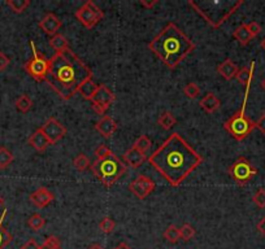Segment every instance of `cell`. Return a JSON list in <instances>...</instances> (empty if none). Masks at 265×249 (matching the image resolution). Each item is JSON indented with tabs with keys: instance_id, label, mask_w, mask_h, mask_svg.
I'll list each match as a JSON object with an SVG mask.
<instances>
[{
	"instance_id": "cell-47",
	"label": "cell",
	"mask_w": 265,
	"mask_h": 249,
	"mask_svg": "<svg viewBox=\"0 0 265 249\" xmlns=\"http://www.w3.org/2000/svg\"><path fill=\"white\" fill-rule=\"evenodd\" d=\"M260 47H262L263 50L265 51V38H264V39L262 40V42H260Z\"/></svg>"
},
{
	"instance_id": "cell-44",
	"label": "cell",
	"mask_w": 265,
	"mask_h": 249,
	"mask_svg": "<svg viewBox=\"0 0 265 249\" xmlns=\"http://www.w3.org/2000/svg\"><path fill=\"white\" fill-rule=\"evenodd\" d=\"M256 228H258V231L262 234L263 236H265V217H263L259 223L256 224Z\"/></svg>"
},
{
	"instance_id": "cell-28",
	"label": "cell",
	"mask_w": 265,
	"mask_h": 249,
	"mask_svg": "<svg viewBox=\"0 0 265 249\" xmlns=\"http://www.w3.org/2000/svg\"><path fill=\"white\" fill-rule=\"evenodd\" d=\"M134 148H136V150L139 151V152H142L143 155H146V153L148 152V151L151 150V147H152V143H151L150 138H148L147 135H140L139 138L136 139L135 143H134Z\"/></svg>"
},
{
	"instance_id": "cell-36",
	"label": "cell",
	"mask_w": 265,
	"mask_h": 249,
	"mask_svg": "<svg viewBox=\"0 0 265 249\" xmlns=\"http://www.w3.org/2000/svg\"><path fill=\"white\" fill-rule=\"evenodd\" d=\"M40 249H61L60 239L58 236L51 235L46 239V242L40 246Z\"/></svg>"
},
{
	"instance_id": "cell-23",
	"label": "cell",
	"mask_w": 265,
	"mask_h": 249,
	"mask_svg": "<svg viewBox=\"0 0 265 249\" xmlns=\"http://www.w3.org/2000/svg\"><path fill=\"white\" fill-rule=\"evenodd\" d=\"M158 122H159V124H160V126L164 128V130H170V128H173L174 126H176L177 120L172 112L165 111V112H163L162 114H160V117H159Z\"/></svg>"
},
{
	"instance_id": "cell-35",
	"label": "cell",
	"mask_w": 265,
	"mask_h": 249,
	"mask_svg": "<svg viewBox=\"0 0 265 249\" xmlns=\"http://www.w3.org/2000/svg\"><path fill=\"white\" fill-rule=\"evenodd\" d=\"M99 228H100V231L104 232V234H111L116 228V222L113 221L112 218L104 217L100 221V223H99Z\"/></svg>"
},
{
	"instance_id": "cell-18",
	"label": "cell",
	"mask_w": 265,
	"mask_h": 249,
	"mask_svg": "<svg viewBox=\"0 0 265 249\" xmlns=\"http://www.w3.org/2000/svg\"><path fill=\"white\" fill-rule=\"evenodd\" d=\"M199 105L203 111L207 113H215L216 111H219L221 107V101L213 93H208L203 99L199 101Z\"/></svg>"
},
{
	"instance_id": "cell-40",
	"label": "cell",
	"mask_w": 265,
	"mask_h": 249,
	"mask_svg": "<svg viewBox=\"0 0 265 249\" xmlns=\"http://www.w3.org/2000/svg\"><path fill=\"white\" fill-rule=\"evenodd\" d=\"M11 60H9V57L7 55L4 54V52H0V71L5 70L8 68V65H9Z\"/></svg>"
},
{
	"instance_id": "cell-27",
	"label": "cell",
	"mask_w": 265,
	"mask_h": 249,
	"mask_svg": "<svg viewBox=\"0 0 265 249\" xmlns=\"http://www.w3.org/2000/svg\"><path fill=\"white\" fill-rule=\"evenodd\" d=\"M73 165L78 171H86L87 169L91 167V162H90V158L85 155V153H79L78 156L75 157L73 160Z\"/></svg>"
},
{
	"instance_id": "cell-38",
	"label": "cell",
	"mask_w": 265,
	"mask_h": 249,
	"mask_svg": "<svg viewBox=\"0 0 265 249\" xmlns=\"http://www.w3.org/2000/svg\"><path fill=\"white\" fill-rule=\"evenodd\" d=\"M112 151L108 148L105 144H100V146L98 147L97 150H95V156H97V160H104V158H107L109 155H112Z\"/></svg>"
},
{
	"instance_id": "cell-11",
	"label": "cell",
	"mask_w": 265,
	"mask_h": 249,
	"mask_svg": "<svg viewBox=\"0 0 265 249\" xmlns=\"http://www.w3.org/2000/svg\"><path fill=\"white\" fill-rule=\"evenodd\" d=\"M130 192L135 196L136 199L143 200L155 189V183L146 175H139L135 181H132L129 185Z\"/></svg>"
},
{
	"instance_id": "cell-45",
	"label": "cell",
	"mask_w": 265,
	"mask_h": 249,
	"mask_svg": "<svg viewBox=\"0 0 265 249\" xmlns=\"http://www.w3.org/2000/svg\"><path fill=\"white\" fill-rule=\"evenodd\" d=\"M115 249H132L128 243H120Z\"/></svg>"
},
{
	"instance_id": "cell-7",
	"label": "cell",
	"mask_w": 265,
	"mask_h": 249,
	"mask_svg": "<svg viewBox=\"0 0 265 249\" xmlns=\"http://www.w3.org/2000/svg\"><path fill=\"white\" fill-rule=\"evenodd\" d=\"M30 46H32L33 50V57L29 61H26L24 68H25L26 73L30 77H33L35 81L40 82V81L46 79L47 71H48V68H50V60L46 59L39 51L36 50L35 44H34L33 40H30Z\"/></svg>"
},
{
	"instance_id": "cell-19",
	"label": "cell",
	"mask_w": 265,
	"mask_h": 249,
	"mask_svg": "<svg viewBox=\"0 0 265 249\" xmlns=\"http://www.w3.org/2000/svg\"><path fill=\"white\" fill-rule=\"evenodd\" d=\"M124 160L128 162L129 166L136 169V167H139L140 165H143V162L146 161V155H143V153L139 152L136 148L132 147V148L126 151L125 155H124Z\"/></svg>"
},
{
	"instance_id": "cell-20",
	"label": "cell",
	"mask_w": 265,
	"mask_h": 249,
	"mask_svg": "<svg viewBox=\"0 0 265 249\" xmlns=\"http://www.w3.org/2000/svg\"><path fill=\"white\" fill-rule=\"evenodd\" d=\"M254 70H255V61H252L250 66H244V68L238 70L235 78L238 79V82H239L240 85L247 86L248 83H251L252 78H254Z\"/></svg>"
},
{
	"instance_id": "cell-34",
	"label": "cell",
	"mask_w": 265,
	"mask_h": 249,
	"mask_svg": "<svg viewBox=\"0 0 265 249\" xmlns=\"http://www.w3.org/2000/svg\"><path fill=\"white\" fill-rule=\"evenodd\" d=\"M183 93H185L189 99H195V97L199 96V93H200V87L194 82L187 83V85L183 87Z\"/></svg>"
},
{
	"instance_id": "cell-46",
	"label": "cell",
	"mask_w": 265,
	"mask_h": 249,
	"mask_svg": "<svg viewBox=\"0 0 265 249\" xmlns=\"http://www.w3.org/2000/svg\"><path fill=\"white\" fill-rule=\"evenodd\" d=\"M89 249H104L100 244H93V246L90 247Z\"/></svg>"
},
{
	"instance_id": "cell-30",
	"label": "cell",
	"mask_w": 265,
	"mask_h": 249,
	"mask_svg": "<svg viewBox=\"0 0 265 249\" xmlns=\"http://www.w3.org/2000/svg\"><path fill=\"white\" fill-rule=\"evenodd\" d=\"M28 224H29V227L32 228L33 231H39L42 228L44 227V224H46V219H44L40 214L35 213L33 214L32 217L28 219Z\"/></svg>"
},
{
	"instance_id": "cell-6",
	"label": "cell",
	"mask_w": 265,
	"mask_h": 249,
	"mask_svg": "<svg viewBox=\"0 0 265 249\" xmlns=\"http://www.w3.org/2000/svg\"><path fill=\"white\" fill-rule=\"evenodd\" d=\"M250 87L251 83H248V85L246 86V93H244L243 103H242V107H240L239 111L235 112V113H234L233 116L224 124V128H225L226 131L229 132L230 135L233 136L235 140H238V142L244 140V139L247 138L251 132H252V130L255 128V122L252 121L250 117L246 116V105H247Z\"/></svg>"
},
{
	"instance_id": "cell-16",
	"label": "cell",
	"mask_w": 265,
	"mask_h": 249,
	"mask_svg": "<svg viewBox=\"0 0 265 249\" xmlns=\"http://www.w3.org/2000/svg\"><path fill=\"white\" fill-rule=\"evenodd\" d=\"M28 143L38 152H44L51 146L50 140H48V138H47L46 134L40 127L36 128L35 131L33 132L30 138L28 139Z\"/></svg>"
},
{
	"instance_id": "cell-2",
	"label": "cell",
	"mask_w": 265,
	"mask_h": 249,
	"mask_svg": "<svg viewBox=\"0 0 265 249\" xmlns=\"http://www.w3.org/2000/svg\"><path fill=\"white\" fill-rule=\"evenodd\" d=\"M89 79H93L91 69L68 48L51 57L44 82L61 99L70 100Z\"/></svg>"
},
{
	"instance_id": "cell-31",
	"label": "cell",
	"mask_w": 265,
	"mask_h": 249,
	"mask_svg": "<svg viewBox=\"0 0 265 249\" xmlns=\"http://www.w3.org/2000/svg\"><path fill=\"white\" fill-rule=\"evenodd\" d=\"M33 107V100L30 99L28 95H21V96L18 97L16 100V108H17V111H20L21 113H26V112H29Z\"/></svg>"
},
{
	"instance_id": "cell-12",
	"label": "cell",
	"mask_w": 265,
	"mask_h": 249,
	"mask_svg": "<svg viewBox=\"0 0 265 249\" xmlns=\"http://www.w3.org/2000/svg\"><path fill=\"white\" fill-rule=\"evenodd\" d=\"M40 128L43 130V132L46 134V136L48 138L51 144L58 143L59 140H61V139L65 136V134H66V128H65L64 124H60V122L54 117L48 118L46 124Z\"/></svg>"
},
{
	"instance_id": "cell-22",
	"label": "cell",
	"mask_w": 265,
	"mask_h": 249,
	"mask_svg": "<svg viewBox=\"0 0 265 249\" xmlns=\"http://www.w3.org/2000/svg\"><path fill=\"white\" fill-rule=\"evenodd\" d=\"M5 216H7V209H4L3 214H1V217H0V249H4L13 240V236H12L11 232L8 231L7 228L3 226Z\"/></svg>"
},
{
	"instance_id": "cell-1",
	"label": "cell",
	"mask_w": 265,
	"mask_h": 249,
	"mask_svg": "<svg viewBox=\"0 0 265 249\" xmlns=\"http://www.w3.org/2000/svg\"><path fill=\"white\" fill-rule=\"evenodd\" d=\"M148 162L169 185L178 187L203 162V156L174 132L148 157Z\"/></svg>"
},
{
	"instance_id": "cell-29",
	"label": "cell",
	"mask_w": 265,
	"mask_h": 249,
	"mask_svg": "<svg viewBox=\"0 0 265 249\" xmlns=\"http://www.w3.org/2000/svg\"><path fill=\"white\" fill-rule=\"evenodd\" d=\"M13 158L15 157L8 148H5V147L0 148V169H7L13 162Z\"/></svg>"
},
{
	"instance_id": "cell-25",
	"label": "cell",
	"mask_w": 265,
	"mask_h": 249,
	"mask_svg": "<svg viewBox=\"0 0 265 249\" xmlns=\"http://www.w3.org/2000/svg\"><path fill=\"white\" fill-rule=\"evenodd\" d=\"M98 87H99V85H97V83L94 82L93 79H89V81L81 87L79 93H81L86 100H91L94 97V95L97 93Z\"/></svg>"
},
{
	"instance_id": "cell-3",
	"label": "cell",
	"mask_w": 265,
	"mask_h": 249,
	"mask_svg": "<svg viewBox=\"0 0 265 249\" xmlns=\"http://www.w3.org/2000/svg\"><path fill=\"white\" fill-rule=\"evenodd\" d=\"M148 48L169 69H174L197 48V46L176 24L169 22L148 43Z\"/></svg>"
},
{
	"instance_id": "cell-48",
	"label": "cell",
	"mask_w": 265,
	"mask_h": 249,
	"mask_svg": "<svg viewBox=\"0 0 265 249\" xmlns=\"http://www.w3.org/2000/svg\"><path fill=\"white\" fill-rule=\"evenodd\" d=\"M4 207V199L1 197V195H0V208Z\"/></svg>"
},
{
	"instance_id": "cell-37",
	"label": "cell",
	"mask_w": 265,
	"mask_h": 249,
	"mask_svg": "<svg viewBox=\"0 0 265 249\" xmlns=\"http://www.w3.org/2000/svg\"><path fill=\"white\" fill-rule=\"evenodd\" d=\"M252 201L258 208L260 209H264L265 208V189L264 188H259L256 191V193L252 197Z\"/></svg>"
},
{
	"instance_id": "cell-26",
	"label": "cell",
	"mask_w": 265,
	"mask_h": 249,
	"mask_svg": "<svg viewBox=\"0 0 265 249\" xmlns=\"http://www.w3.org/2000/svg\"><path fill=\"white\" fill-rule=\"evenodd\" d=\"M164 238L172 244H177L181 240V234H179V228L176 224H170L168 228L164 231Z\"/></svg>"
},
{
	"instance_id": "cell-5",
	"label": "cell",
	"mask_w": 265,
	"mask_h": 249,
	"mask_svg": "<svg viewBox=\"0 0 265 249\" xmlns=\"http://www.w3.org/2000/svg\"><path fill=\"white\" fill-rule=\"evenodd\" d=\"M125 164H122V161L116 156L115 153H112L107 158L104 160H97L91 165V171L93 174L99 179L101 185L105 188H111L118 179L126 173Z\"/></svg>"
},
{
	"instance_id": "cell-49",
	"label": "cell",
	"mask_w": 265,
	"mask_h": 249,
	"mask_svg": "<svg viewBox=\"0 0 265 249\" xmlns=\"http://www.w3.org/2000/svg\"><path fill=\"white\" fill-rule=\"evenodd\" d=\"M262 87H263V90L265 91V78L262 81Z\"/></svg>"
},
{
	"instance_id": "cell-10",
	"label": "cell",
	"mask_w": 265,
	"mask_h": 249,
	"mask_svg": "<svg viewBox=\"0 0 265 249\" xmlns=\"http://www.w3.org/2000/svg\"><path fill=\"white\" fill-rule=\"evenodd\" d=\"M115 100V93H112L107 86L99 85L97 93L94 95V97L90 100V101H91L94 111L97 112L98 114H104L108 111V108L111 107V104L113 103Z\"/></svg>"
},
{
	"instance_id": "cell-39",
	"label": "cell",
	"mask_w": 265,
	"mask_h": 249,
	"mask_svg": "<svg viewBox=\"0 0 265 249\" xmlns=\"http://www.w3.org/2000/svg\"><path fill=\"white\" fill-rule=\"evenodd\" d=\"M247 29L248 31L251 32V35L254 36H258L260 32H262V26H260V24H258L256 21H251L250 24H247Z\"/></svg>"
},
{
	"instance_id": "cell-24",
	"label": "cell",
	"mask_w": 265,
	"mask_h": 249,
	"mask_svg": "<svg viewBox=\"0 0 265 249\" xmlns=\"http://www.w3.org/2000/svg\"><path fill=\"white\" fill-rule=\"evenodd\" d=\"M50 44H51V47L56 51V52H61V51H65L69 48V44H68L66 38H65L63 34H59V32L56 34V35H54L52 38H51Z\"/></svg>"
},
{
	"instance_id": "cell-13",
	"label": "cell",
	"mask_w": 265,
	"mask_h": 249,
	"mask_svg": "<svg viewBox=\"0 0 265 249\" xmlns=\"http://www.w3.org/2000/svg\"><path fill=\"white\" fill-rule=\"evenodd\" d=\"M61 26H63V24L54 13H47L39 21V28L46 32L47 35L51 36L56 35Z\"/></svg>"
},
{
	"instance_id": "cell-14",
	"label": "cell",
	"mask_w": 265,
	"mask_h": 249,
	"mask_svg": "<svg viewBox=\"0 0 265 249\" xmlns=\"http://www.w3.org/2000/svg\"><path fill=\"white\" fill-rule=\"evenodd\" d=\"M95 128H97V131L100 134L101 136H104L105 139H109L115 131L117 130V124L111 116H103V117L97 122L95 124Z\"/></svg>"
},
{
	"instance_id": "cell-21",
	"label": "cell",
	"mask_w": 265,
	"mask_h": 249,
	"mask_svg": "<svg viewBox=\"0 0 265 249\" xmlns=\"http://www.w3.org/2000/svg\"><path fill=\"white\" fill-rule=\"evenodd\" d=\"M233 36L240 43V44H242V46H247L248 43L254 39V36L251 35V32L248 31L247 24H242L240 26H238V28L234 30Z\"/></svg>"
},
{
	"instance_id": "cell-15",
	"label": "cell",
	"mask_w": 265,
	"mask_h": 249,
	"mask_svg": "<svg viewBox=\"0 0 265 249\" xmlns=\"http://www.w3.org/2000/svg\"><path fill=\"white\" fill-rule=\"evenodd\" d=\"M54 193L50 192L46 187H40V188L36 189L35 192H33L30 195V201L39 209L46 208L48 204L54 201Z\"/></svg>"
},
{
	"instance_id": "cell-4",
	"label": "cell",
	"mask_w": 265,
	"mask_h": 249,
	"mask_svg": "<svg viewBox=\"0 0 265 249\" xmlns=\"http://www.w3.org/2000/svg\"><path fill=\"white\" fill-rule=\"evenodd\" d=\"M243 4V0H190L193 7L213 29L221 25Z\"/></svg>"
},
{
	"instance_id": "cell-41",
	"label": "cell",
	"mask_w": 265,
	"mask_h": 249,
	"mask_svg": "<svg viewBox=\"0 0 265 249\" xmlns=\"http://www.w3.org/2000/svg\"><path fill=\"white\" fill-rule=\"evenodd\" d=\"M21 249H40V246L35 242V239H29V240L21 247Z\"/></svg>"
},
{
	"instance_id": "cell-9",
	"label": "cell",
	"mask_w": 265,
	"mask_h": 249,
	"mask_svg": "<svg viewBox=\"0 0 265 249\" xmlns=\"http://www.w3.org/2000/svg\"><path fill=\"white\" fill-rule=\"evenodd\" d=\"M103 17L104 12L91 0H87L86 3L75 12V18L86 29H93L94 26H97Z\"/></svg>"
},
{
	"instance_id": "cell-43",
	"label": "cell",
	"mask_w": 265,
	"mask_h": 249,
	"mask_svg": "<svg viewBox=\"0 0 265 249\" xmlns=\"http://www.w3.org/2000/svg\"><path fill=\"white\" fill-rule=\"evenodd\" d=\"M158 3H159V0H152V1H147V0H140V5L144 8H147V9H150V8H154Z\"/></svg>"
},
{
	"instance_id": "cell-42",
	"label": "cell",
	"mask_w": 265,
	"mask_h": 249,
	"mask_svg": "<svg viewBox=\"0 0 265 249\" xmlns=\"http://www.w3.org/2000/svg\"><path fill=\"white\" fill-rule=\"evenodd\" d=\"M255 127L259 128L263 134H265V113H263L258 121L255 122Z\"/></svg>"
},
{
	"instance_id": "cell-17",
	"label": "cell",
	"mask_w": 265,
	"mask_h": 249,
	"mask_svg": "<svg viewBox=\"0 0 265 249\" xmlns=\"http://www.w3.org/2000/svg\"><path fill=\"white\" fill-rule=\"evenodd\" d=\"M238 70H239L238 65L233 60H230V59H226L224 62H221L217 66V71H219L222 78H225L226 81H232L233 78H235Z\"/></svg>"
},
{
	"instance_id": "cell-8",
	"label": "cell",
	"mask_w": 265,
	"mask_h": 249,
	"mask_svg": "<svg viewBox=\"0 0 265 249\" xmlns=\"http://www.w3.org/2000/svg\"><path fill=\"white\" fill-rule=\"evenodd\" d=\"M228 173L238 185L244 186L247 185L255 175L258 174V169L252 166V164L247 158L239 157L234 164L230 165L229 169H228Z\"/></svg>"
},
{
	"instance_id": "cell-32",
	"label": "cell",
	"mask_w": 265,
	"mask_h": 249,
	"mask_svg": "<svg viewBox=\"0 0 265 249\" xmlns=\"http://www.w3.org/2000/svg\"><path fill=\"white\" fill-rule=\"evenodd\" d=\"M7 5L15 13H22L30 5L29 0H8Z\"/></svg>"
},
{
	"instance_id": "cell-33",
	"label": "cell",
	"mask_w": 265,
	"mask_h": 249,
	"mask_svg": "<svg viewBox=\"0 0 265 249\" xmlns=\"http://www.w3.org/2000/svg\"><path fill=\"white\" fill-rule=\"evenodd\" d=\"M179 234H181V240H183V242H190L191 239L195 236L197 231H195V228H194L190 223H185L182 227L179 228Z\"/></svg>"
}]
</instances>
